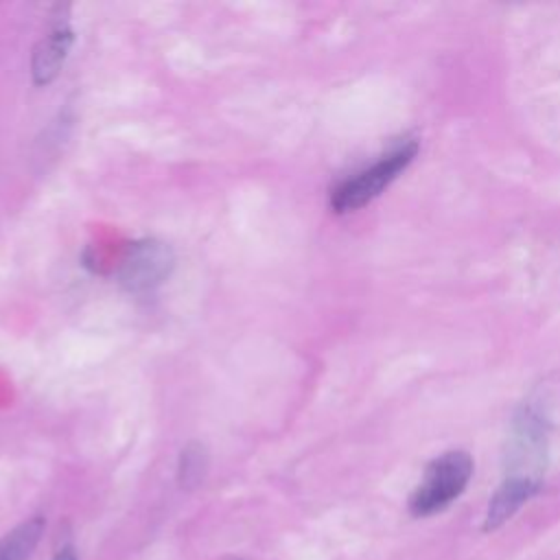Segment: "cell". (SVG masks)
<instances>
[{"label":"cell","instance_id":"obj_7","mask_svg":"<svg viewBox=\"0 0 560 560\" xmlns=\"http://www.w3.org/2000/svg\"><path fill=\"white\" fill-rule=\"evenodd\" d=\"M208 468V455L206 448L197 442L188 444L182 455H179V468H177V477H179V486L190 490L195 486L201 483L203 475Z\"/></svg>","mask_w":560,"mask_h":560},{"label":"cell","instance_id":"obj_4","mask_svg":"<svg viewBox=\"0 0 560 560\" xmlns=\"http://www.w3.org/2000/svg\"><path fill=\"white\" fill-rule=\"evenodd\" d=\"M72 42H74L72 31L68 26H57L52 33H48L35 46L31 68H33V79L37 85L48 83L59 74V70L70 52Z\"/></svg>","mask_w":560,"mask_h":560},{"label":"cell","instance_id":"obj_8","mask_svg":"<svg viewBox=\"0 0 560 560\" xmlns=\"http://www.w3.org/2000/svg\"><path fill=\"white\" fill-rule=\"evenodd\" d=\"M52 560H77V551H74V547L66 545V547H61V549L52 556Z\"/></svg>","mask_w":560,"mask_h":560},{"label":"cell","instance_id":"obj_6","mask_svg":"<svg viewBox=\"0 0 560 560\" xmlns=\"http://www.w3.org/2000/svg\"><path fill=\"white\" fill-rule=\"evenodd\" d=\"M44 534V518L33 516L0 540V560H26Z\"/></svg>","mask_w":560,"mask_h":560},{"label":"cell","instance_id":"obj_2","mask_svg":"<svg viewBox=\"0 0 560 560\" xmlns=\"http://www.w3.org/2000/svg\"><path fill=\"white\" fill-rule=\"evenodd\" d=\"M416 151H418V144L413 140L402 142L400 147H396L392 153L381 158L370 168L341 182L330 195L332 210L335 212H352V210L363 208L372 199H376L383 192V188H387L396 179V175L413 160Z\"/></svg>","mask_w":560,"mask_h":560},{"label":"cell","instance_id":"obj_5","mask_svg":"<svg viewBox=\"0 0 560 560\" xmlns=\"http://www.w3.org/2000/svg\"><path fill=\"white\" fill-rule=\"evenodd\" d=\"M536 492V481L529 477H510L503 481V486L494 492L488 516H486V529L501 527L532 494Z\"/></svg>","mask_w":560,"mask_h":560},{"label":"cell","instance_id":"obj_1","mask_svg":"<svg viewBox=\"0 0 560 560\" xmlns=\"http://www.w3.org/2000/svg\"><path fill=\"white\" fill-rule=\"evenodd\" d=\"M472 475V459L464 451H451L433 459L418 488L409 499V510L416 516H429L444 510L462 494Z\"/></svg>","mask_w":560,"mask_h":560},{"label":"cell","instance_id":"obj_3","mask_svg":"<svg viewBox=\"0 0 560 560\" xmlns=\"http://www.w3.org/2000/svg\"><path fill=\"white\" fill-rule=\"evenodd\" d=\"M173 252L153 238L138 241L129 247L120 267V282L127 291L142 293L162 284L173 269Z\"/></svg>","mask_w":560,"mask_h":560}]
</instances>
